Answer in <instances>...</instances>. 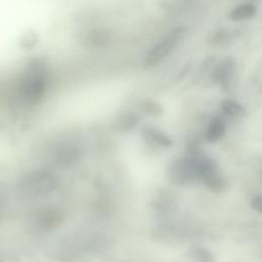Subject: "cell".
Masks as SVG:
<instances>
[{
	"mask_svg": "<svg viewBox=\"0 0 262 262\" xmlns=\"http://www.w3.org/2000/svg\"><path fill=\"white\" fill-rule=\"evenodd\" d=\"M142 135L146 141L152 144H156L158 146L168 147L172 145L171 138L158 128L147 126L142 130Z\"/></svg>",
	"mask_w": 262,
	"mask_h": 262,
	"instance_id": "6",
	"label": "cell"
},
{
	"mask_svg": "<svg viewBox=\"0 0 262 262\" xmlns=\"http://www.w3.org/2000/svg\"><path fill=\"white\" fill-rule=\"evenodd\" d=\"M168 175L170 180L176 184H186L196 180L198 175L194 155L191 154L172 162L168 170Z\"/></svg>",
	"mask_w": 262,
	"mask_h": 262,
	"instance_id": "4",
	"label": "cell"
},
{
	"mask_svg": "<svg viewBox=\"0 0 262 262\" xmlns=\"http://www.w3.org/2000/svg\"><path fill=\"white\" fill-rule=\"evenodd\" d=\"M48 84V63L42 56H34L25 64V71L18 81L21 98L31 104L43 97Z\"/></svg>",
	"mask_w": 262,
	"mask_h": 262,
	"instance_id": "1",
	"label": "cell"
},
{
	"mask_svg": "<svg viewBox=\"0 0 262 262\" xmlns=\"http://www.w3.org/2000/svg\"><path fill=\"white\" fill-rule=\"evenodd\" d=\"M195 158V167L198 179L203 180L207 187L215 192H221L226 187V182L223 176L218 171L216 162L207 157L201 155L198 151H193Z\"/></svg>",
	"mask_w": 262,
	"mask_h": 262,
	"instance_id": "3",
	"label": "cell"
},
{
	"mask_svg": "<svg viewBox=\"0 0 262 262\" xmlns=\"http://www.w3.org/2000/svg\"><path fill=\"white\" fill-rule=\"evenodd\" d=\"M235 71V60L232 57H225L215 64L212 73V80L222 87H226Z\"/></svg>",
	"mask_w": 262,
	"mask_h": 262,
	"instance_id": "5",
	"label": "cell"
},
{
	"mask_svg": "<svg viewBox=\"0 0 262 262\" xmlns=\"http://www.w3.org/2000/svg\"><path fill=\"white\" fill-rule=\"evenodd\" d=\"M190 256L194 262H214V255L208 249L203 247L192 248Z\"/></svg>",
	"mask_w": 262,
	"mask_h": 262,
	"instance_id": "11",
	"label": "cell"
},
{
	"mask_svg": "<svg viewBox=\"0 0 262 262\" xmlns=\"http://www.w3.org/2000/svg\"><path fill=\"white\" fill-rule=\"evenodd\" d=\"M257 13V6L253 3H243L235 6L228 14L233 21H244L253 18Z\"/></svg>",
	"mask_w": 262,
	"mask_h": 262,
	"instance_id": "7",
	"label": "cell"
},
{
	"mask_svg": "<svg viewBox=\"0 0 262 262\" xmlns=\"http://www.w3.org/2000/svg\"><path fill=\"white\" fill-rule=\"evenodd\" d=\"M138 123V119L134 114H125L118 121V128L121 131H129L135 128Z\"/></svg>",
	"mask_w": 262,
	"mask_h": 262,
	"instance_id": "12",
	"label": "cell"
},
{
	"mask_svg": "<svg viewBox=\"0 0 262 262\" xmlns=\"http://www.w3.org/2000/svg\"><path fill=\"white\" fill-rule=\"evenodd\" d=\"M229 35H230V32L228 30L220 29L212 35V37L209 41L212 45H223L224 43L228 42Z\"/></svg>",
	"mask_w": 262,
	"mask_h": 262,
	"instance_id": "14",
	"label": "cell"
},
{
	"mask_svg": "<svg viewBox=\"0 0 262 262\" xmlns=\"http://www.w3.org/2000/svg\"><path fill=\"white\" fill-rule=\"evenodd\" d=\"M252 208L258 212H262V199L260 196H255L251 202Z\"/></svg>",
	"mask_w": 262,
	"mask_h": 262,
	"instance_id": "15",
	"label": "cell"
},
{
	"mask_svg": "<svg viewBox=\"0 0 262 262\" xmlns=\"http://www.w3.org/2000/svg\"><path fill=\"white\" fill-rule=\"evenodd\" d=\"M187 29L184 27H177L171 30L161 41H159L147 53L144 64L146 67H154L166 58L185 38Z\"/></svg>",
	"mask_w": 262,
	"mask_h": 262,
	"instance_id": "2",
	"label": "cell"
},
{
	"mask_svg": "<svg viewBox=\"0 0 262 262\" xmlns=\"http://www.w3.org/2000/svg\"><path fill=\"white\" fill-rule=\"evenodd\" d=\"M39 43V35L35 30L29 29L20 36L18 46L24 50H33Z\"/></svg>",
	"mask_w": 262,
	"mask_h": 262,
	"instance_id": "10",
	"label": "cell"
},
{
	"mask_svg": "<svg viewBox=\"0 0 262 262\" xmlns=\"http://www.w3.org/2000/svg\"><path fill=\"white\" fill-rule=\"evenodd\" d=\"M226 131V125L222 118L215 117L211 120L209 123L207 132H206V138L210 142H216L219 139L223 137Z\"/></svg>",
	"mask_w": 262,
	"mask_h": 262,
	"instance_id": "8",
	"label": "cell"
},
{
	"mask_svg": "<svg viewBox=\"0 0 262 262\" xmlns=\"http://www.w3.org/2000/svg\"><path fill=\"white\" fill-rule=\"evenodd\" d=\"M221 112L224 116L232 119L242 118L245 115L244 107L233 99H225L220 105Z\"/></svg>",
	"mask_w": 262,
	"mask_h": 262,
	"instance_id": "9",
	"label": "cell"
},
{
	"mask_svg": "<svg viewBox=\"0 0 262 262\" xmlns=\"http://www.w3.org/2000/svg\"><path fill=\"white\" fill-rule=\"evenodd\" d=\"M143 112H145L146 114L154 116V117H158L160 115L163 114L164 108L162 106V104L156 100H151V99H147L145 100L142 105H141Z\"/></svg>",
	"mask_w": 262,
	"mask_h": 262,
	"instance_id": "13",
	"label": "cell"
}]
</instances>
